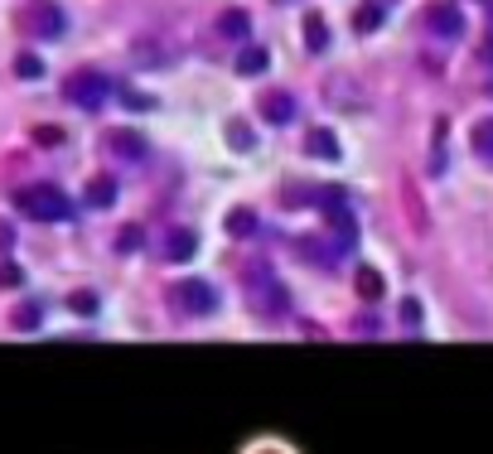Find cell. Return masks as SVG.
Listing matches in <instances>:
<instances>
[{
    "label": "cell",
    "mask_w": 493,
    "mask_h": 454,
    "mask_svg": "<svg viewBox=\"0 0 493 454\" xmlns=\"http://www.w3.org/2000/svg\"><path fill=\"white\" fill-rule=\"evenodd\" d=\"M20 78H39V58H20Z\"/></svg>",
    "instance_id": "cell-19"
},
{
    "label": "cell",
    "mask_w": 493,
    "mask_h": 454,
    "mask_svg": "<svg viewBox=\"0 0 493 454\" xmlns=\"http://www.w3.org/2000/svg\"><path fill=\"white\" fill-rule=\"evenodd\" d=\"M227 227H233L237 237H247L257 223H251V213H247V208H233V213H227Z\"/></svg>",
    "instance_id": "cell-15"
},
{
    "label": "cell",
    "mask_w": 493,
    "mask_h": 454,
    "mask_svg": "<svg viewBox=\"0 0 493 454\" xmlns=\"http://www.w3.org/2000/svg\"><path fill=\"white\" fill-rule=\"evenodd\" d=\"M218 29H223V39H237V44H242L247 34H251V15H247V10H223Z\"/></svg>",
    "instance_id": "cell-8"
},
{
    "label": "cell",
    "mask_w": 493,
    "mask_h": 454,
    "mask_svg": "<svg viewBox=\"0 0 493 454\" xmlns=\"http://www.w3.org/2000/svg\"><path fill=\"white\" fill-rule=\"evenodd\" d=\"M305 44H310V54H324V49H329V29H324L319 15L305 20Z\"/></svg>",
    "instance_id": "cell-11"
},
{
    "label": "cell",
    "mask_w": 493,
    "mask_h": 454,
    "mask_svg": "<svg viewBox=\"0 0 493 454\" xmlns=\"http://www.w3.org/2000/svg\"><path fill=\"white\" fill-rule=\"evenodd\" d=\"M64 92H68V102H73V106H88V112H98V106L112 97V82H106L98 68H82V73L68 78Z\"/></svg>",
    "instance_id": "cell-1"
},
{
    "label": "cell",
    "mask_w": 493,
    "mask_h": 454,
    "mask_svg": "<svg viewBox=\"0 0 493 454\" xmlns=\"http://www.w3.org/2000/svg\"><path fill=\"white\" fill-rule=\"evenodd\" d=\"M469 140H474V150L484 155V160H493V116H489V122H479L474 130H469Z\"/></svg>",
    "instance_id": "cell-12"
},
{
    "label": "cell",
    "mask_w": 493,
    "mask_h": 454,
    "mask_svg": "<svg viewBox=\"0 0 493 454\" xmlns=\"http://www.w3.org/2000/svg\"><path fill=\"white\" fill-rule=\"evenodd\" d=\"M261 116H267L271 126H285L295 116V102H291V92H271V97H261Z\"/></svg>",
    "instance_id": "cell-6"
},
{
    "label": "cell",
    "mask_w": 493,
    "mask_h": 454,
    "mask_svg": "<svg viewBox=\"0 0 493 454\" xmlns=\"http://www.w3.org/2000/svg\"><path fill=\"white\" fill-rule=\"evenodd\" d=\"M358 290H363V295H382V276H378V271H358Z\"/></svg>",
    "instance_id": "cell-16"
},
{
    "label": "cell",
    "mask_w": 493,
    "mask_h": 454,
    "mask_svg": "<svg viewBox=\"0 0 493 454\" xmlns=\"http://www.w3.org/2000/svg\"><path fill=\"white\" fill-rule=\"evenodd\" d=\"M112 146L122 150V155H131V160H140V155H146V140H140V136H131V130H116V136H112Z\"/></svg>",
    "instance_id": "cell-13"
},
{
    "label": "cell",
    "mask_w": 493,
    "mask_h": 454,
    "mask_svg": "<svg viewBox=\"0 0 493 454\" xmlns=\"http://www.w3.org/2000/svg\"><path fill=\"white\" fill-rule=\"evenodd\" d=\"M194 247H199V237L189 232V227H174L170 242H165V252H170V261H189V256H194Z\"/></svg>",
    "instance_id": "cell-10"
},
{
    "label": "cell",
    "mask_w": 493,
    "mask_h": 454,
    "mask_svg": "<svg viewBox=\"0 0 493 454\" xmlns=\"http://www.w3.org/2000/svg\"><path fill=\"white\" fill-rule=\"evenodd\" d=\"M112 198H116L112 179H92V203H112Z\"/></svg>",
    "instance_id": "cell-17"
},
{
    "label": "cell",
    "mask_w": 493,
    "mask_h": 454,
    "mask_svg": "<svg viewBox=\"0 0 493 454\" xmlns=\"http://www.w3.org/2000/svg\"><path fill=\"white\" fill-rule=\"evenodd\" d=\"M402 324H406V329H416V324H421V305H416V300H406V305H402Z\"/></svg>",
    "instance_id": "cell-18"
},
{
    "label": "cell",
    "mask_w": 493,
    "mask_h": 454,
    "mask_svg": "<svg viewBox=\"0 0 493 454\" xmlns=\"http://www.w3.org/2000/svg\"><path fill=\"white\" fill-rule=\"evenodd\" d=\"M305 150L315 155V160H339V136H334V130H324V126H315L305 136Z\"/></svg>",
    "instance_id": "cell-7"
},
{
    "label": "cell",
    "mask_w": 493,
    "mask_h": 454,
    "mask_svg": "<svg viewBox=\"0 0 493 454\" xmlns=\"http://www.w3.org/2000/svg\"><path fill=\"white\" fill-rule=\"evenodd\" d=\"M20 203H25L30 213H39V218H64V213H68V198L58 194L54 184H34V189H25V194H20Z\"/></svg>",
    "instance_id": "cell-2"
},
{
    "label": "cell",
    "mask_w": 493,
    "mask_h": 454,
    "mask_svg": "<svg viewBox=\"0 0 493 454\" xmlns=\"http://www.w3.org/2000/svg\"><path fill=\"white\" fill-rule=\"evenodd\" d=\"M426 29L440 34V39H460L464 34V10L460 5H430L426 10Z\"/></svg>",
    "instance_id": "cell-3"
},
{
    "label": "cell",
    "mask_w": 493,
    "mask_h": 454,
    "mask_svg": "<svg viewBox=\"0 0 493 454\" xmlns=\"http://www.w3.org/2000/svg\"><path fill=\"white\" fill-rule=\"evenodd\" d=\"M267 68H271V54L257 49V44L237 54V73H242V78H257V73H267Z\"/></svg>",
    "instance_id": "cell-9"
},
{
    "label": "cell",
    "mask_w": 493,
    "mask_h": 454,
    "mask_svg": "<svg viewBox=\"0 0 493 454\" xmlns=\"http://www.w3.org/2000/svg\"><path fill=\"white\" fill-rule=\"evenodd\" d=\"M378 25H382V5H363V10L353 15V29H358V34H372Z\"/></svg>",
    "instance_id": "cell-14"
},
{
    "label": "cell",
    "mask_w": 493,
    "mask_h": 454,
    "mask_svg": "<svg viewBox=\"0 0 493 454\" xmlns=\"http://www.w3.org/2000/svg\"><path fill=\"white\" fill-rule=\"evenodd\" d=\"M30 25H34V34H44V39H58L68 20H64V10H58V5L39 0V5H30Z\"/></svg>",
    "instance_id": "cell-4"
},
{
    "label": "cell",
    "mask_w": 493,
    "mask_h": 454,
    "mask_svg": "<svg viewBox=\"0 0 493 454\" xmlns=\"http://www.w3.org/2000/svg\"><path fill=\"white\" fill-rule=\"evenodd\" d=\"M179 300H184V309H194V315H213V309H218V295H213V285H203V281L184 285Z\"/></svg>",
    "instance_id": "cell-5"
}]
</instances>
